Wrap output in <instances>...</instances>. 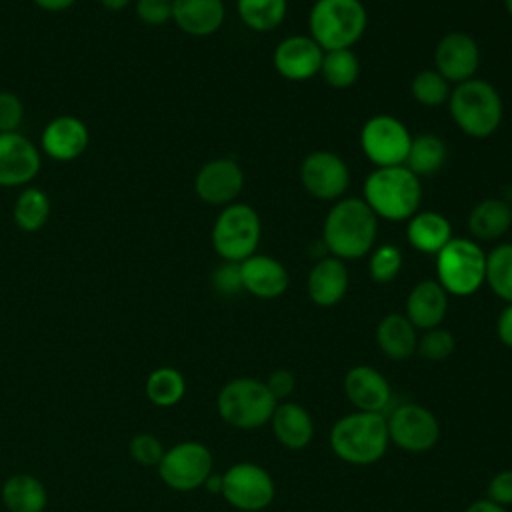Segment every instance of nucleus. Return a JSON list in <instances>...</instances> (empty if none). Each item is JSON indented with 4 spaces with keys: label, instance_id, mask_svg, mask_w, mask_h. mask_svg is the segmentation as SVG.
Here are the masks:
<instances>
[{
    "label": "nucleus",
    "instance_id": "44",
    "mask_svg": "<svg viewBox=\"0 0 512 512\" xmlns=\"http://www.w3.org/2000/svg\"><path fill=\"white\" fill-rule=\"evenodd\" d=\"M496 334L504 346L512 348V302H508V306L500 312L496 320Z\"/></svg>",
    "mask_w": 512,
    "mask_h": 512
},
{
    "label": "nucleus",
    "instance_id": "49",
    "mask_svg": "<svg viewBox=\"0 0 512 512\" xmlns=\"http://www.w3.org/2000/svg\"><path fill=\"white\" fill-rule=\"evenodd\" d=\"M504 6H506V10H508V14L512 16V0H504Z\"/></svg>",
    "mask_w": 512,
    "mask_h": 512
},
{
    "label": "nucleus",
    "instance_id": "39",
    "mask_svg": "<svg viewBox=\"0 0 512 512\" xmlns=\"http://www.w3.org/2000/svg\"><path fill=\"white\" fill-rule=\"evenodd\" d=\"M212 286L222 296H236L244 290L242 276H240V262H226L212 272Z\"/></svg>",
    "mask_w": 512,
    "mask_h": 512
},
{
    "label": "nucleus",
    "instance_id": "8",
    "mask_svg": "<svg viewBox=\"0 0 512 512\" xmlns=\"http://www.w3.org/2000/svg\"><path fill=\"white\" fill-rule=\"evenodd\" d=\"M260 236L262 222L258 212L244 202H232L214 220L212 248L226 262H242L256 254Z\"/></svg>",
    "mask_w": 512,
    "mask_h": 512
},
{
    "label": "nucleus",
    "instance_id": "19",
    "mask_svg": "<svg viewBox=\"0 0 512 512\" xmlns=\"http://www.w3.org/2000/svg\"><path fill=\"white\" fill-rule=\"evenodd\" d=\"M90 140L86 124L70 114L56 116L46 124L40 136L42 152L56 162H70L82 156Z\"/></svg>",
    "mask_w": 512,
    "mask_h": 512
},
{
    "label": "nucleus",
    "instance_id": "11",
    "mask_svg": "<svg viewBox=\"0 0 512 512\" xmlns=\"http://www.w3.org/2000/svg\"><path fill=\"white\" fill-rule=\"evenodd\" d=\"M388 438L404 452L422 454L436 446L440 440V422L428 408L404 402L386 416Z\"/></svg>",
    "mask_w": 512,
    "mask_h": 512
},
{
    "label": "nucleus",
    "instance_id": "26",
    "mask_svg": "<svg viewBox=\"0 0 512 512\" xmlns=\"http://www.w3.org/2000/svg\"><path fill=\"white\" fill-rule=\"evenodd\" d=\"M512 226V206L502 198H484L468 214L472 238L492 242L502 238Z\"/></svg>",
    "mask_w": 512,
    "mask_h": 512
},
{
    "label": "nucleus",
    "instance_id": "48",
    "mask_svg": "<svg viewBox=\"0 0 512 512\" xmlns=\"http://www.w3.org/2000/svg\"><path fill=\"white\" fill-rule=\"evenodd\" d=\"M102 4V8L110 10V12H122L124 8H128V4L132 0H98Z\"/></svg>",
    "mask_w": 512,
    "mask_h": 512
},
{
    "label": "nucleus",
    "instance_id": "10",
    "mask_svg": "<svg viewBox=\"0 0 512 512\" xmlns=\"http://www.w3.org/2000/svg\"><path fill=\"white\" fill-rule=\"evenodd\" d=\"M410 142L412 134L404 122L390 114H376L368 118L360 130L362 152L376 168L404 164Z\"/></svg>",
    "mask_w": 512,
    "mask_h": 512
},
{
    "label": "nucleus",
    "instance_id": "5",
    "mask_svg": "<svg viewBox=\"0 0 512 512\" xmlns=\"http://www.w3.org/2000/svg\"><path fill=\"white\" fill-rule=\"evenodd\" d=\"M368 26L362 0H316L308 14L310 38L324 50L352 48Z\"/></svg>",
    "mask_w": 512,
    "mask_h": 512
},
{
    "label": "nucleus",
    "instance_id": "35",
    "mask_svg": "<svg viewBox=\"0 0 512 512\" xmlns=\"http://www.w3.org/2000/svg\"><path fill=\"white\" fill-rule=\"evenodd\" d=\"M410 92L420 106L436 108L448 102L452 88L450 82L444 76H440L434 68H426L416 72V76L410 82Z\"/></svg>",
    "mask_w": 512,
    "mask_h": 512
},
{
    "label": "nucleus",
    "instance_id": "25",
    "mask_svg": "<svg viewBox=\"0 0 512 512\" xmlns=\"http://www.w3.org/2000/svg\"><path fill=\"white\" fill-rule=\"evenodd\" d=\"M406 222V240L420 254L436 256L452 240L450 220L440 212L418 210Z\"/></svg>",
    "mask_w": 512,
    "mask_h": 512
},
{
    "label": "nucleus",
    "instance_id": "7",
    "mask_svg": "<svg viewBox=\"0 0 512 512\" xmlns=\"http://www.w3.org/2000/svg\"><path fill=\"white\" fill-rule=\"evenodd\" d=\"M436 280L448 296H470L486 280V252L470 238H452L436 254Z\"/></svg>",
    "mask_w": 512,
    "mask_h": 512
},
{
    "label": "nucleus",
    "instance_id": "23",
    "mask_svg": "<svg viewBox=\"0 0 512 512\" xmlns=\"http://www.w3.org/2000/svg\"><path fill=\"white\" fill-rule=\"evenodd\" d=\"M226 10L222 0H172L174 24L190 36H210L224 24Z\"/></svg>",
    "mask_w": 512,
    "mask_h": 512
},
{
    "label": "nucleus",
    "instance_id": "45",
    "mask_svg": "<svg viewBox=\"0 0 512 512\" xmlns=\"http://www.w3.org/2000/svg\"><path fill=\"white\" fill-rule=\"evenodd\" d=\"M38 8L46 10V12H64L70 6H74L76 0H32Z\"/></svg>",
    "mask_w": 512,
    "mask_h": 512
},
{
    "label": "nucleus",
    "instance_id": "17",
    "mask_svg": "<svg viewBox=\"0 0 512 512\" xmlns=\"http://www.w3.org/2000/svg\"><path fill=\"white\" fill-rule=\"evenodd\" d=\"M38 148L18 132L0 134V186L16 188L32 182L40 172Z\"/></svg>",
    "mask_w": 512,
    "mask_h": 512
},
{
    "label": "nucleus",
    "instance_id": "31",
    "mask_svg": "<svg viewBox=\"0 0 512 512\" xmlns=\"http://www.w3.org/2000/svg\"><path fill=\"white\" fill-rule=\"evenodd\" d=\"M242 24L254 32L276 30L288 12V0H236Z\"/></svg>",
    "mask_w": 512,
    "mask_h": 512
},
{
    "label": "nucleus",
    "instance_id": "18",
    "mask_svg": "<svg viewBox=\"0 0 512 512\" xmlns=\"http://www.w3.org/2000/svg\"><path fill=\"white\" fill-rule=\"evenodd\" d=\"M342 388L350 404L360 412L382 414L392 400V390L388 380L384 378L382 372H378L374 366H368V364L352 366L344 374Z\"/></svg>",
    "mask_w": 512,
    "mask_h": 512
},
{
    "label": "nucleus",
    "instance_id": "3",
    "mask_svg": "<svg viewBox=\"0 0 512 512\" xmlns=\"http://www.w3.org/2000/svg\"><path fill=\"white\" fill-rule=\"evenodd\" d=\"M386 416L378 412H350L338 418L330 430L332 452L354 466L378 462L388 450Z\"/></svg>",
    "mask_w": 512,
    "mask_h": 512
},
{
    "label": "nucleus",
    "instance_id": "1",
    "mask_svg": "<svg viewBox=\"0 0 512 512\" xmlns=\"http://www.w3.org/2000/svg\"><path fill=\"white\" fill-rule=\"evenodd\" d=\"M378 216L362 198H340L328 210L322 224L326 252L340 260H358L376 244Z\"/></svg>",
    "mask_w": 512,
    "mask_h": 512
},
{
    "label": "nucleus",
    "instance_id": "2",
    "mask_svg": "<svg viewBox=\"0 0 512 512\" xmlns=\"http://www.w3.org/2000/svg\"><path fill=\"white\" fill-rule=\"evenodd\" d=\"M370 210L384 220L404 222L420 210V178L404 164L376 168L364 180V198Z\"/></svg>",
    "mask_w": 512,
    "mask_h": 512
},
{
    "label": "nucleus",
    "instance_id": "33",
    "mask_svg": "<svg viewBox=\"0 0 512 512\" xmlns=\"http://www.w3.org/2000/svg\"><path fill=\"white\" fill-rule=\"evenodd\" d=\"M320 76L328 86L336 90L350 88L360 76L358 56L354 54L352 48L324 52V58L320 64Z\"/></svg>",
    "mask_w": 512,
    "mask_h": 512
},
{
    "label": "nucleus",
    "instance_id": "4",
    "mask_svg": "<svg viewBox=\"0 0 512 512\" xmlns=\"http://www.w3.org/2000/svg\"><path fill=\"white\" fill-rule=\"evenodd\" d=\"M446 104L452 122L470 138H488L502 124L504 104L500 92L488 80L470 78L456 84Z\"/></svg>",
    "mask_w": 512,
    "mask_h": 512
},
{
    "label": "nucleus",
    "instance_id": "36",
    "mask_svg": "<svg viewBox=\"0 0 512 512\" xmlns=\"http://www.w3.org/2000/svg\"><path fill=\"white\" fill-rule=\"evenodd\" d=\"M402 250L394 244H382L370 250L368 274L376 284H390L402 270Z\"/></svg>",
    "mask_w": 512,
    "mask_h": 512
},
{
    "label": "nucleus",
    "instance_id": "46",
    "mask_svg": "<svg viewBox=\"0 0 512 512\" xmlns=\"http://www.w3.org/2000/svg\"><path fill=\"white\" fill-rule=\"evenodd\" d=\"M464 512H506V508L488 498H482V500L472 502Z\"/></svg>",
    "mask_w": 512,
    "mask_h": 512
},
{
    "label": "nucleus",
    "instance_id": "27",
    "mask_svg": "<svg viewBox=\"0 0 512 512\" xmlns=\"http://www.w3.org/2000/svg\"><path fill=\"white\" fill-rule=\"evenodd\" d=\"M0 498L8 512H44L48 506V490L44 482L24 472L4 480Z\"/></svg>",
    "mask_w": 512,
    "mask_h": 512
},
{
    "label": "nucleus",
    "instance_id": "38",
    "mask_svg": "<svg viewBox=\"0 0 512 512\" xmlns=\"http://www.w3.org/2000/svg\"><path fill=\"white\" fill-rule=\"evenodd\" d=\"M166 448L158 436L152 432H138L128 442L130 458L140 466H158Z\"/></svg>",
    "mask_w": 512,
    "mask_h": 512
},
{
    "label": "nucleus",
    "instance_id": "29",
    "mask_svg": "<svg viewBox=\"0 0 512 512\" xmlns=\"http://www.w3.org/2000/svg\"><path fill=\"white\" fill-rule=\"evenodd\" d=\"M446 156L448 150L444 140H440L436 134H418L412 136L404 166L412 170L418 178L432 176L444 168Z\"/></svg>",
    "mask_w": 512,
    "mask_h": 512
},
{
    "label": "nucleus",
    "instance_id": "32",
    "mask_svg": "<svg viewBox=\"0 0 512 512\" xmlns=\"http://www.w3.org/2000/svg\"><path fill=\"white\" fill-rule=\"evenodd\" d=\"M50 216V200L44 190L28 186L24 188L12 208V218L16 226L24 232L40 230Z\"/></svg>",
    "mask_w": 512,
    "mask_h": 512
},
{
    "label": "nucleus",
    "instance_id": "15",
    "mask_svg": "<svg viewBox=\"0 0 512 512\" xmlns=\"http://www.w3.org/2000/svg\"><path fill=\"white\" fill-rule=\"evenodd\" d=\"M480 66V48L466 32L444 34L434 50V70L448 82L460 84L474 78Z\"/></svg>",
    "mask_w": 512,
    "mask_h": 512
},
{
    "label": "nucleus",
    "instance_id": "30",
    "mask_svg": "<svg viewBox=\"0 0 512 512\" xmlns=\"http://www.w3.org/2000/svg\"><path fill=\"white\" fill-rule=\"evenodd\" d=\"M146 398L158 408L176 406L186 394V380L180 370L172 366H160L152 370L144 384Z\"/></svg>",
    "mask_w": 512,
    "mask_h": 512
},
{
    "label": "nucleus",
    "instance_id": "20",
    "mask_svg": "<svg viewBox=\"0 0 512 512\" xmlns=\"http://www.w3.org/2000/svg\"><path fill=\"white\" fill-rule=\"evenodd\" d=\"M240 276L244 290L262 300H274L282 296L290 284L286 266L266 254H252L242 260Z\"/></svg>",
    "mask_w": 512,
    "mask_h": 512
},
{
    "label": "nucleus",
    "instance_id": "21",
    "mask_svg": "<svg viewBox=\"0 0 512 512\" xmlns=\"http://www.w3.org/2000/svg\"><path fill=\"white\" fill-rule=\"evenodd\" d=\"M348 280L350 276L344 260L334 256H322L308 272V278H306L308 298L322 308L336 306L346 296Z\"/></svg>",
    "mask_w": 512,
    "mask_h": 512
},
{
    "label": "nucleus",
    "instance_id": "16",
    "mask_svg": "<svg viewBox=\"0 0 512 512\" xmlns=\"http://www.w3.org/2000/svg\"><path fill=\"white\" fill-rule=\"evenodd\" d=\"M324 50L306 34H292L280 40L272 54L276 72L292 82H304L320 74Z\"/></svg>",
    "mask_w": 512,
    "mask_h": 512
},
{
    "label": "nucleus",
    "instance_id": "42",
    "mask_svg": "<svg viewBox=\"0 0 512 512\" xmlns=\"http://www.w3.org/2000/svg\"><path fill=\"white\" fill-rule=\"evenodd\" d=\"M264 384H266V388L270 390V394L274 396L276 402H284L296 390V376L288 368H276L274 372L268 374Z\"/></svg>",
    "mask_w": 512,
    "mask_h": 512
},
{
    "label": "nucleus",
    "instance_id": "9",
    "mask_svg": "<svg viewBox=\"0 0 512 512\" xmlns=\"http://www.w3.org/2000/svg\"><path fill=\"white\" fill-rule=\"evenodd\" d=\"M212 452L206 444L196 440H184L166 448L158 468L160 480L176 490L190 492L202 488L204 480L212 474Z\"/></svg>",
    "mask_w": 512,
    "mask_h": 512
},
{
    "label": "nucleus",
    "instance_id": "43",
    "mask_svg": "<svg viewBox=\"0 0 512 512\" xmlns=\"http://www.w3.org/2000/svg\"><path fill=\"white\" fill-rule=\"evenodd\" d=\"M486 498L504 508L512 506V470H500L490 478L486 486Z\"/></svg>",
    "mask_w": 512,
    "mask_h": 512
},
{
    "label": "nucleus",
    "instance_id": "37",
    "mask_svg": "<svg viewBox=\"0 0 512 512\" xmlns=\"http://www.w3.org/2000/svg\"><path fill=\"white\" fill-rule=\"evenodd\" d=\"M454 348H456L454 334L442 326L424 330V334L418 338V344H416V352L430 362L446 360L454 352Z\"/></svg>",
    "mask_w": 512,
    "mask_h": 512
},
{
    "label": "nucleus",
    "instance_id": "12",
    "mask_svg": "<svg viewBox=\"0 0 512 512\" xmlns=\"http://www.w3.org/2000/svg\"><path fill=\"white\" fill-rule=\"evenodd\" d=\"M272 476L254 462H236L222 474V498L244 512H260L272 504Z\"/></svg>",
    "mask_w": 512,
    "mask_h": 512
},
{
    "label": "nucleus",
    "instance_id": "22",
    "mask_svg": "<svg viewBox=\"0 0 512 512\" xmlns=\"http://www.w3.org/2000/svg\"><path fill=\"white\" fill-rule=\"evenodd\" d=\"M448 312V292L438 280H420L406 298V318L416 330H430L442 324Z\"/></svg>",
    "mask_w": 512,
    "mask_h": 512
},
{
    "label": "nucleus",
    "instance_id": "24",
    "mask_svg": "<svg viewBox=\"0 0 512 512\" xmlns=\"http://www.w3.org/2000/svg\"><path fill=\"white\" fill-rule=\"evenodd\" d=\"M270 424L274 438L288 450H302L314 438V422L310 412L290 400L276 404Z\"/></svg>",
    "mask_w": 512,
    "mask_h": 512
},
{
    "label": "nucleus",
    "instance_id": "6",
    "mask_svg": "<svg viewBox=\"0 0 512 512\" xmlns=\"http://www.w3.org/2000/svg\"><path fill=\"white\" fill-rule=\"evenodd\" d=\"M276 404L264 380L250 376L228 380L216 396L218 416L240 430H254L268 424Z\"/></svg>",
    "mask_w": 512,
    "mask_h": 512
},
{
    "label": "nucleus",
    "instance_id": "13",
    "mask_svg": "<svg viewBox=\"0 0 512 512\" xmlns=\"http://www.w3.org/2000/svg\"><path fill=\"white\" fill-rule=\"evenodd\" d=\"M300 182L312 198L336 202L350 186V168L336 152L316 150L302 160Z\"/></svg>",
    "mask_w": 512,
    "mask_h": 512
},
{
    "label": "nucleus",
    "instance_id": "14",
    "mask_svg": "<svg viewBox=\"0 0 512 512\" xmlns=\"http://www.w3.org/2000/svg\"><path fill=\"white\" fill-rule=\"evenodd\" d=\"M244 188V172L234 158H214L206 162L196 178V196L210 206H228L236 202Z\"/></svg>",
    "mask_w": 512,
    "mask_h": 512
},
{
    "label": "nucleus",
    "instance_id": "28",
    "mask_svg": "<svg viewBox=\"0 0 512 512\" xmlns=\"http://www.w3.org/2000/svg\"><path fill=\"white\" fill-rule=\"evenodd\" d=\"M378 348L390 360H406L416 352L418 334L404 314H386L376 326Z\"/></svg>",
    "mask_w": 512,
    "mask_h": 512
},
{
    "label": "nucleus",
    "instance_id": "40",
    "mask_svg": "<svg viewBox=\"0 0 512 512\" xmlns=\"http://www.w3.org/2000/svg\"><path fill=\"white\" fill-rule=\"evenodd\" d=\"M24 118V104L22 100L10 92L0 90V134L16 132Z\"/></svg>",
    "mask_w": 512,
    "mask_h": 512
},
{
    "label": "nucleus",
    "instance_id": "41",
    "mask_svg": "<svg viewBox=\"0 0 512 512\" xmlns=\"http://www.w3.org/2000/svg\"><path fill=\"white\" fill-rule=\"evenodd\" d=\"M134 10L146 26H162L172 20V0H136Z\"/></svg>",
    "mask_w": 512,
    "mask_h": 512
},
{
    "label": "nucleus",
    "instance_id": "34",
    "mask_svg": "<svg viewBox=\"0 0 512 512\" xmlns=\"http://www.w3.org/2000/svg\"><path fill=\"white\" fill-rule=\"evenodd\" d=\"M484 282L500 300L512 302V242L498 244L486 254Z\"/></svg>",
    "mask_w": 512,
    "mask_h": 512
},
{
    "label": "nucleus",
    "instance_id": "47",
    "mask_svg": "<svg viewBox=\"0 0 512 512\" xmlns=\"http://www.w3.org/2000/svg\"><path fill=\"white\" fill-rule=\"evenodd\" d=\"M204 490H208L210 494H222V474H210L204 484H202Z\"/></svg>",
    "mask_w": 512,
    "mask_h": 512
}]
</instances>
